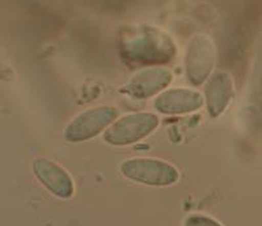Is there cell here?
Returning a JSON list of instances; mask_svg holds the SVG:
<instances>
[{
	"instance_id": "obj_1",
	"label": "cell",
	"mask_w": 262,
	"mask_h": 226,
	"mask_svg": "<svg viewBox=\"0 0 262 226\" xmlns=\"http://www.w3.org/2000/svg\"><path fill=\"white\" fill-rule=\"evenodd\" d=\"M127 59L143 63H165L174 57L169 36L151 27L140 28L137 34L125 38L122 45Z\"/></svg>"
},
{
	"instance_id": "obj_2",
	"label": "cell",
	"mask_w": 262,
	"mask_h": 226,
	"mask_svg": "<svg viewBox=\"0 0 262 226\" xmlns=\"http://www.w3.org/2000/svg\"><path fill=\"white\" fill-rule=\"evenodd\" d=\"M119 171L126 179L152 187H167L180 179L177 167L156 158L138 157L125 160L119 165Z\"/></svg>"
},
{
	"instance_id": "obj_3",
	"label": "cell",
	"mask_w": 262,
	"mask_h": 226,
	"mask_svg": "<svg viewBox=\"0 0 262 226\" xmlns=\"http://www.w3.org/2000/svg\"><path fill=\"white\" fill-rule=\"evenodd\" d=\"M158 115L152 113H135L116 120L104 132V141L109 145L125 146L140 141L159 125Z\"/></svg>"
},
{
	"instance_id": "obj_4",
	"label": "cell",
	"mask_w": 262,
	"mask_h": 226,
	"mask_svg": "<svg viewBox=\"0 0 262 226\" xmlns=\"http://www.w3.org/2000/svg\"><path fill=\"white\" fill-rule=\"evenodd\" d=\"M118 116L113 106H96L76 115L66 125L63 136L70 143H81L107 130Z\"/></svg>"
},
{
	"instance_id": "obj_5",
	"label": "cell",
	"mask_w": 262,
	"mask_h": 226,
	"mask_svg": "<svg viewBox=\"0 0 262 226\" xmlns=\"http://www.w3.org/2000/svg\"><path fill=\"white\" fill-rule=\"evenodd\" d=\"M216 59V48L210 37L195 36L191 39L186 53L185 67L189 80L194 85H201L209 80Z\"/></svg>"
},
{
	"instance_id": "obj_6",
	"label": "cell",
	"mask_w": 262,
	"mask_h": 226,
	"mask_svg": "<svg viewBox=\"0 0 262 226\" xmlns=\"http://www.w3.org/2000/svg\"><path fill=\"white\" fill-rule=\"evenodd\" d=\"M172 79V72L165 67H151L135 73L121 90L133 98H149L167 88Z\"/></svg>"
},
{
	"instance_id": "obj_7",
	"label": "cell",
	"mask_w": 262,
	"mask_h": 226,
	"mask_svg": "<svg viewBox=\"0 0 262 226\" xmlns=\"http://www.w3.org/2000/svg\"><path fill=\"white\" fill-rule=\"evenodd\" d=\"M33 173L53 195L60 199H70L74 195V181L67 170L48 158H36L33 162Z\"/></svg>"
},
{
	"instance_id": "obj_8",
	"label": "cell",
	"mask_w": 262,
	"mask_h": 226,
	"mask_svg": "<svg viewBox=\"0 0 262 226\" xmlns=\"http://www.w3.org/2000/svg\"><path fill=\"white\" fill-rule=\"evenodd\" d=\"M202 94L196 90L186 88H174L165 90L156 97L154 106L161 114L176 115L196 111L203 106Z\"/></svg>"
},
{
	"instance_id": "obj_9",
	"label": "cell",
	"mask_w": 262,
	"mask_h": 226,
	"mask_svg": "<svg viewBox=\"0 0 262 226\" xmlns=\"http://www.w3.org/2000/svg\"><path fill=\"white\" fill-rule=\"evenodd\" d=\"M233 89L232 76L227 72H216L207 80L205 88V98L207 111L212 118L222 115L232 102Z\"/></svg>"
},
{
	"instance_id": "obj_10",
	"label": "cell",
	"mask_w": 262,
	"mask_h": 226,
	"mask_svg": "<svg viewBox=\"0 0 262 226\" xmlns=\"http://www.w3.org/2000/svg\"><path fill=\"white\" fill-rule=\"evenodd\" d=\"M184 226H223L214 218L205 214H191L185 220Z\"/></svg>"
}]
</instances>
